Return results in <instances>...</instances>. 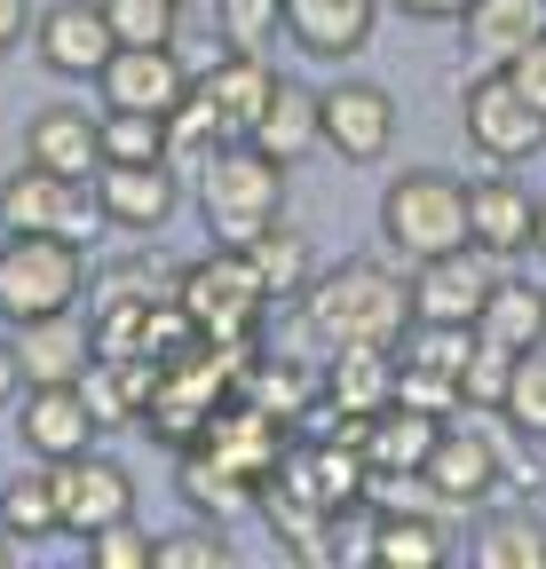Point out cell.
<instances>
[{"mask_svg": "<svg viewBox=\"0 0 546 569\" xmlns=\"http://www.w3.org/2000/svg\"><path fill=\"white\" fill-rule=\"evenodd\" d=\"M309 325L325 348H396L413 332V277L388 261H340L309 284Z\"/></svg>", "mask_w": 546, "mask_h": 569, "instance_id": "obj_1", "label": "cell"}, {"mask_svg": "<svg viewBox=\"0 0 546 569\" xmlns=\"http://www.w3.org/2000/svg\"><path fill=\"white\" fill-rule=\"evenodd\" d=\"M198 213H207L215 246H254L269 222H286V167L246 134L215 142L198 159Z\"/></svg>", "mask_w": 546, "mask_h": 569, "instance_id": "obj_2", "label": "cell"}, {"mask_svg": "<svg viewBox=\"0 0 546 569\" xmlns=\"http://www.w3.org/2000/svg\"><path fill=\"white\" fill-rule=\"evenodd\" d=\"M380 238H388V253H404V261H436V253L475 246V230H467V182L444 174V167L396 174V182L380 190Z\"/></svg>", "mask_w": 546, "mask_h": 569, "instance_id": "obj_3", "label": "cell"}, {"mask_svg": "<svg viewBox=\"0 0 546 569\" xmlns=\"http://www.w3.org/2000/svg\"><path fill=\"white\" fill-rule=\"evenodd\" d=\"M88 293V261L72 238H40V230H9L0 238V317L32 325V317H63Z\"/></svg>", "mask_w": 546, "mask_h": 569, "instance_id": "obj_4", "label": "cell"}, {"mask_svg": "<svg viewBox=\"0 0 546 569\" xmlns=\"http://www.w3.org/2000/svg\"><path fill=\"white\" fill-rule=\"evenodd\" d=\"M175 301L190 309L198 340H254V325H261V309H269L261 277H254V261H246L238 246L190 261V269L175 277Z\"/></svg>", "mask_w": 546, "mask_h": 569, "instance_id": "obj_5", "label": "cell"}, {"mask_svg": "<svg viewBox=\"0 0 546 569\" xmlns=\"http://www.w3.org/2000/svg\"><path fill=\"white\" fill-rule=\"evenodd\" d=\"M459 119H467V142H475L484 167H523V159L546 151V111L523 103V88L507 80V71H475Z\"/></svg>", "mask_w": 546, "mask_h": 569, "instance_id": "obj_6", "label": "cell"}, {"mask_svg": "<svg viewBox=\"0 0 546 569\" xmlns=\"http://www.w3.org/2000/svg\"><path fill=\"white\" fill-rule=\"evenodd\" d=\"M103 222V206L88 182L72 174H48V167H24L17 182H0V230H40V238H72L88 246Z\"/></svg>", "mask_w": 546, "mask_h": 569, "instance_id": "obj_7", "label": "cell"}, {"mask_svg": "<svg viewBox=\"0 0 546 569\" xmlns=\"http://www.w3.org/2000/svg\"><path fill=\"white\" fill-rule=\"evenodd\" d=\"M48 482H56V522H63V538H96L103 522H119V515H135V482H127V467L119 459H103V451H72V459H56L48 467Z\"/></svg>", "mask_w": 546, "mask_h": 569, "instance_id": "obj_8", "label": "cell"}, {"mask_svg": "<svg viewBox=\"0 0 546 569\" xmlns=\"http://www.w3.org/2000/svg\"><path fill=\"white\" fill-rule=\"evenodd\" d=\"M317 127H325V151H340L349 167H380L396 142V103L380 80H332L317 88Z\"/></svg>", "mask_w": 546, "mask_h": 569, "instance_id": "obj_9", "label": "cell"}, {"mask_svg": "<svg viewBox=\"0 0 546 569\" xmlns=\"http://www.w3.org/2000/svg\"><path fill=\"white\" fill-rule=\"evenodd\" d=\"M96 206H103V222L119 230H167L175 222V159H103L96 167Z\"/></svg>", "mask_w": 546, "mask_h": 569, "instance_id": "obj_10", "label": "cell"}, {"mask_svg": "<svg viewBox=\"0 0 546 569\" xmlns=\"http://www.w3.org/2000/svg\"><path fill=\"white\" fill-rule=\"evenodd\" d=\"M484 261H492L484 246L413 261V317L420 325H475V317H484V293H492V269Z\"/></svg>", "mask_w": 546, "mask_h": 569, "instance_id": "obj_11", "label": "cell"}, {"mask_svg": "<svg viewBox=\"0 0 546 569\" xmlns=\"http://www.w3.org/2000/svg\"><path fill=\"white\" fill-rule=\"evenodd\" d=\"M17 436H24V451H32L40 467H56V459L88 451V443H96V411H88L80 380L24 388V403H17Z\"/></svg>", "mask_w": 546, "mask_h": 569, "instance_id": "obj_12", "label": "cell"}, {"mask_svg": "<svg viewBox=\"0 0 546 569\" xmlns=\"http://www.w3.org/2000/svg\"><path fill=\"white\" fill-rule=\"evenodd\" d=\"M103 80V103L111 111H151L167 119L190 88V63H175V48H111V63L96 71Z\"/></svg>", "mask_w": 546, "mask_h": 569, "instance_id": "obj_13", "label": "cell"}, {"mask_svg": "<svg viewBox=\"0 0 546 569\" xmlns=\"http://www.w3.org/2000/svg\"><path fill=\"white\" fill-rule=\"evenodd\" d=\"M24 159L48 167V174L96 182V167H103V119H88V111H72V103L32 111V127H24Z\"/></svg>", "mask_w": 546, "mask_h": 569, "instance_id": "obj_14", "label": "cell"}, {"mask_svg": "<svg viewBox=\"0 0 546 569\" xmlns=\"http://www.w3.org/2000/svg\"><path fill=\"white\" fill-rule=\"evenodd\" d=\"M459 32H467V63L475 71H507L546 32V0H467Z\"/></svg>", "mask_w": 546, "mask_h": 569, "instance_id": "obj_15", "label": "cell"}, {"mask_svg": "<svg viewBox=\"0 0 546 569\" xmlns=\"http://www.w3.org/2000/svg\"><path fill=\"white\" fill-rule=\"evenodd\" d=\"M111 24H103V9L96 0H63V9H48L40 17V63L48 71H63V80H96V71L111 63Z\"/></svg>", "mask_w": 546, "mask_h": 569, "instance_id": "obj_16", "label": "cell"}, {"mask_svg": "<svg viewBox=\"0 0 546 569\" xmlns=\"http://www.w3.org/2000/svg\"><path fill=\"white\" fill-rule=\"evenodd\" d=\"M467 230L484 253H530L538 238V198L515 182V174H484V182H467Z\"/></svg>", "mask_w": 546, "mask_h": 569, "instance_id": "obj_17", "label": "cell"}, {"mask_svg": "<svg viewBox=\"0 0 546 569\" xmlns=\"http://www.w3.org/2000/svg\"><path fill=\"white\" fill-rule=\"evenodd\" d=\"M317 403H325L332 419H373V411H388V403H396V356H388V348H332Z\"/></svg>", "mask_w": 546, "mask_h": 569, "instance_id": "obj_18", "label": "cell"}, {"mask_svg": "<svg viewBox=\"0 0 546 569\" xmlns=\"http://www.w3.org/2000/svg\"><path fill=\"white\" fill-rule=\"evenodd\" d=\"M420 482L444 498V507H475V498H492V482H499V451H492L484 436H467V427L444 419V436L428 443Z\"/></svg>", "mask_w": 546, "mask_h": 569, "instance_id": "obj_19", "label": "cell"}, {"mask_svg": "<svg viewBox=\"0 0 546 569\" xmlns=\"http://www.w3.org/2000/svg\"><path fill=\"white\" fill-rule=\"evenodd\" d=\"M380 9H388V0H286V32H294V48L340 63V56H357L373 40Z\"/></svg>", "mask_w": 546, "mask_h": 569, "instance_id": "obj_20", "label": "cell"}, {"mask_svg": "<svg viewBox=\"0 0 546 569\" xmlns=\"http://www.w3.org/2000/svg\"><path fill=\"white\" fill-rule=\"evenodd\" d=\"M17 372H24V388H48V380H80L88 365H96V340H88V325H72V309L63 317H32V325H17Z\"/></svg>", "mask_w": 546, "mask_h": 569, "instance_id": "obj_21", "label": "cell"}, {"mask_svg": "<svg viewBox=\"0 0 546 569\" xmlns=\"http://www.w3.org/2000/svg\"><path fill=\"white\" fill-rule=\"evenodd\" d=\"M207 103H215V119H222V134H254V119H261V103H269V88H278V71L261 63V48H230L207 80Z\"/></svg>", "mask_w": 546, "mask_h": 569, "instance_id": "obj_22", "label": "cell"}, {"mask_svg": "<svg viewBox=\"0 0 546 569\" xmlns=\"http://www.w3.org/2000/svg\"><path fill=\"white\" fill-rule=\"evenodd\" d=\"M246 142H261L278 167H294V159H309L317 142H325V127H317V88H301V80H278L269 88V103H261V119H254V134Z\"/></svg>", "mask_w": 546, "mask_h": 569, "instance_id": "obj_23", "label": "cell"}, {"mask_svg": "<svg viewBox=\"0 0 546 569\" xmlns=\"http://www.w3.org/2000/svg\"><path fill=\"white\" fill-rule=\"evenodd\" d=\"M436 436H444V419H428L413 403H388V411L365 419V467L373 475H420Z\"/></svg>", "mask_w": 546, "mask_h": 569, "instance_id": "obj_24", "label": "cell"}, {"mask_svg": "<svg viewBox=\"0 0 546 569\" xmlns=\"http://www.w3.org/2000/svg\"><path fill=\"white\" fill-rule=\"evenodd\" d=\"M475 332H484L492 348L523 356V348H546V293L530 277H492L484 293V317H475Z\"/></svg>", "mask_w": 546, "mask_h": 569, "instance_id": "obj_25", "label": "cell"}, {"mask_svg": "<svg viewBox=\"0 0 546 569\" xmlns=\"http://www.w3.org/2000/svg\"><path fill=\"white\" fill-rule=\"evenodd\" d=\"M246 261H254V277H261V293L269 301H309V284H317V261H309V238L301 230H286V222H269L254 246H238Z\"/></svg>", "mask_w": 546, "mask_h": 569, "instance_id": "obj_26", "label": "cell"}, {"mask_svg": "<svg viewBox=\"0 0 546 569\" xmlns=\"http://www.w3.org/2000/svg\"><path fill=\"white\" fill-rule=\"evenodd\" d=\"M365 553H373L380 569H444L451 546H444V530H436L428 515H404V507H396V515H380V530H373Z\"/></svg>", "mask_w": 546, "mask_h": 569, "instance_id": "obj_27", "label": "cell"}, {"mask_svg": "<svg viewBox=\"0 0 546 569\" xmlns=\"http://www.w3.org/2000/svg\"><path fill=\"white\" fill-rule=\"evenodd\" d=\"M182 490H190L198 515H238V507H254V498H261V482H246L238 467H222L207 443L182 451Z\"/></svg>", "mask_w": 546, "mask_h": 569, "instance_id": "obj_28", "label": "cell"}, {"mask_svg": "<svg viewBox=\"0 0 546 569\" xmlns=\"http://www.w3.org/2000/svg\"><path fill=\"white\" fill-rule=\"evenodd\" d=\"M475 561H484V569H546V522L530 507L492 515L484 538H475Z\"/></svg>", "mask_w": 546, "mask_h": 569, "instance_id": "obj_29", "label": "cell"}, {"mask_svg": "<svg viewBox=\"0 0 546 569\" xmlns=\"http://www.w3.org/2000/svg\"><path fill=\"white\" fill-rule=\"evenodd\" d=\"M96 9L119 48H175V24H182V0H96Z\"/></svg>", "mask_w": 546, "mask_h": 569, "instance_id": "obj_30", "label": "cell"}, {"mask_svg": "<svg viewBox=\"0 0 546 569\" xmlns=\"http://www.w3.org/2000/svg\"><path fill=\"white\" fill-rule=\"evenodd\" d=\"M499 411H507V427H515V436L546 443V348H523V356H515Z\"/></svg>", "mask_w": 546, "mask_h": 569, "instance_id": "obj_31", "label": "cell"}, {"mask_svg": "<svg viewBox=\"0 0 546 569\" xmlns=\"http://www.w3.org/2000/svg\"><path fill=\"white\" fill-rule=\"evenodd\" d=\"M238 396H246V403H261L269 419H286V427H294V419L317 403V380H309L301 365H254V372L238 380Z\"/></svg>", "mask_w": 546, "mask_h": 569, "instance_id": "obj_32", "label": "cell"}, {"mask_svg": "<svg viewBox=\"0 0 546 569\" xmlns=\"http://www.w3.org/2000/svg\"><path fill=\"white\" fill-rule=\"evenodd\" d=\"M215 142H230L222 134V119H215V103H207V88H182V103L167 111V159H207Z\"/></svg>", "mask_w": 546, "mask_h": 569, "instance_id": "obj_33", "label": "cell"}, {"mask_svg": "<svg viewBox=\"0 0 546 569\" xmlns=\"http://www.w3.org/2000/svg\"><path fill=\"white\" fill-rule=\"evenodd\" d=\"M0 522H9L17 538H56L63 522H56V482H48V467L40 475H17L9 490H0Z\"/></svg>", "mask_w": 546, "mask_h": 569, "instance_id": "obj_34", "label": "cell"}, {"mask_svg": "<svg viewBox=\"0 0 546 569\" xmlns=\"http://www.w3.org/2000/svg\"><path fill=\"white\" fill-rule=\"evenodd\" d=\"M396 403H413V411H428V419H451V411L467 403V388H459V372L404 356V365H396Z\"/></svg>", "mask_w": 546, "mask_h": 569, "instance_id": "obj_35", "label": "cell"}, {"mask_svg": "<svg viewBox=\"0 0 546 569\" xmlns=\"http://www.w3.org/2000/svg\"><path fill=\"white\" fill-rule=\"evenodd\" d=\"M215 32L230 48H269L286 32V0H215Z\"/></svg>", "mask_w": 546, "mask_h": 569, "instance_id": "obj_36", "label": "cell"}, {"mask_svg": "<svg viewBox=\"0 0 546 569\" xmlns=\"http://www.w3.org/2000/svg\"><path fill=\"white\" fill-rule=\"evenodd\" d=\"M88 561H96V569H151V561H159V538L135 530V515H119V522H103V530L88 538Z\"/></svg>", "mask_w": 546, "mask_h": 569, "instance_id": "obj_37", "label": "cell"}, {"mask_svg": "<svg viewBox=\"0 0 546 569\" xmlns=\"http://www.w3.org/2000/svg\"><path fill=\"white\" fill-rule=\"evenodd\" d=\"M103 159H167V119H151V111H111V119H103Z\"/></svg>", "mask_w": 546, "mask_h": 569, "instance_id": "obj_38", "label": "cell"}, {"mask_svg": "<svg viewBox=\"0 0 546 569\" xmlns=\"http://www.w3.org/2000/svg\"><path fill=\"white\" fill-rule=\"evenodd\" d=\"M507 372H515V356H507V348H492L484 332H475V356L459 365V388H467V403L499 411V396H507Z\"/></svg>", "mask_w": 546, "mask_h": 569, "instance_id": "obj_39", "label": "cell"}, {"mask_svg": "<svg viewBox=\"0 0 546 569\" xmlns=\"http://www.w3.org/2000/svg\"><path fill=\"white\" fill-rule=\"evenodd\" d=\"M167 569H230V538L222 530H190V538H159Z\"/></svg>", "mask_w": 546, "mask_h": 569, "instance_id": "obj_40", "label": "cell"}, {"mask_svg": "<svg viewBox=\"0 0 546 569\" xmlns=\"http://www.w3.org/2000/svg\"><path fill=\"white\" fill-rule=\"evenodd\" d=\"M507 80L523 88V103H530V111H546V32H538V40L507 63Z\"/></svg>", "mask_w": 546, "mask_h": 569, "instance_id": "obj_41", "label": "cell"}, {"mask_svg": "<svg viewBox=\"0 0 546 569\" xmlns=\"http://www.w3.org/2000/svg\"><path fill=\"white\" fill-rule=\"evenodd\" d=\"M396 17H413V24H459L467 17V0H388Z\"/></svg>", "mask_w": 546, "mask_h": 569, "instance_id": "obj_42", "label": "cell"}, {"mask_svg": "<svg viewBox=\"0 0 546 569\" xmlns=\"http://www.w3.org/2000/svg\"><path fill=\"white\" fill-rule=\"evenodd\" d=\"M24 32H32V0H0V56H9Z\"/></svg>", "mask_w": 546, "mask_h": 569, "instance_id": "obj_43", "label": "cell"}, {"mask_svg": "<svg viewBox=\"0 0 546 569\" xmlns=\"http://www.w3.org/2000/svg\"><path fill=\"white\" fill-rule=\"evenodd\" d=\"M24 388V372H17V348H0V396H17Z\"/></svg>", "mask_w": 546, "mask_h": 569, "instance_id": "obj_44", "label": "cell"}, {"mask_svg": "<svg viewBox=\"0 0 546 569\" xmlns=\"http://www.w3.org/2000/svg\"><path fill=\"white\" fill-rule=\"evenodd\" d=\"M17 546H24V538H17L9 522H0V569H9V561H17Z\"/></svg>", "mask_w": 546, "mask_h": 569, "instance_id": "obj_45", "label": "cell"}, {"mask_svg": "<svg viewBox=\"0 0 546 569\" xmlns=\"http://www.w3.org/2000/svg\"><path fill=\"white\" fill-rule=\"evenodd\" d=\"M530 246H538V253H546V198H538V238H530Z\"/></svg>", "mask_w": 546, "mask_h": 569, "instance_id": "obj_46", "label": "cell"}]
</instances>
